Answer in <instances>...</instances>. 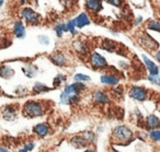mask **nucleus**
I'll return each instance as SVG.
<instances>
[{"label": "nucleus", "instance_id": "obj_28", "mask_svg": "<svg viewBox=\"0 0 160 152\" xmlns=\"http://www.w3.org/2000/svg\"><path fill=\"white\" fill-rule=\"evenodd\" d=\"M67 25V29H68V32H70L72 35H76V33H77V27H76V22H75V19H72V20H69L68 22L66 23Z\"/></svg>", "mask_w": 160, "mask_h": 152}, {"label": "nucleus", "instance_id": "obj_8", "mask_svg": "<svg viewBox=\"0 0 160 152\" xmlns=\"http://www.w3.org/2000/svg\"><path fill=\"white\" fill-rule=\"evenodd\" d=\"M86 9L90 13L97 14L102 10L103 8V0H86Z\"/></svg>", "mask_w": 160, "mask_h": 152}, {"label": "nucleus", "instance_id": "obj_39", "mask_svg": "<svg viewBox=\"0 0 160 152\" xmlns=\"http://www.w3.org/2000/svg\"><path fill=\"white\" fill-rule=\"evenodd\" d=\"M0 152H10L8 149H6V148H0Z\"/></svg>", "mask_w": 160, "mask_h": 152}, {"label": "nucleus", "instance_id": "obj_9", "mask_svg": "<svg viewBox=\"0 0 160 152\" xmlns=\"http://www.w3.org/2000/svg\"><path fill=\"white\" fill-rule=\"evenodd\" d=\"M12 33L16 37L18 38H24L25 34H27V30H25V25L23 24L22 21L18 20L13 23L12 27Z\"/></svg>", "mask_w": 160, "mask_h": 152}, {"label": "nucleus", "instance_id": "obj_16", "mask_svg": "<svg viewBox=\"0 0 160 152\" xmlns=\"http://www.w3.org/2000/svg\"><path fill=\"white\" fill-rule=\"evenodd\" d=\"M33 132L40 137H45L49 132V126L45 123H40L33 127Z\"/></svg>", "mask_w": 160, "mask_h": 152}, {"label": "nucleus", "instance_id": "obj_23", "mask_svg": "<svg viewBox=\"0 0 160 152\" xmlns=\"http://www.w3.org/2000/svg\"><path fill=\"white\" fill-rule=\"evenodd\" d=\"M49 90H51V89H49L48 86H46L45 84H43V83H40V82H36V83L33 86V89H32L33 93H36V94L47 92V91H49Z\"/></svg>", "mask_w": 160, "mask_h": 152}, {"label": "nucleus", "instance_id": "obj_33", "mask_svg": "<svg viewBox=\"0 0 160 152\" xmlns=\"http://www.w3.org/2000/svg\"><path fill=\"white\" fill-rule=\"evenodd\" d=\"M105 1H107V3L114 6V7H120L123 3V0H105Z\"/></svg>", "mask_w": 160, "mask_h": 152}, {"label": "nucleus", "instance_id": "obj_21", "mask_svg": "<svg viewBox=\"0 0 160 152\" xmlns=\"http://www.w3.org/2000/svg\"><path fill=\"white\" fill-rule=\"evenodd\" d=\"M88 143H89V141L86 140V139L83 138V136L82 137L76 136V137H73V138L71 139V145H72L73 147H76V148H85Z\"/></svg>", "mask_w": 160, "mask_h": 152}, {"label": "nucleus", "instance_id": "obj_14", "mask_svg": "<svg viewBox=\"0 0 160 152\" xmlns=\"http://www.w3.org/2000/svg\"><path fill=\"white\" fill-rule=\"evenodd\" d=\"M2 118L11 121L17 118V108L13 105H8L2 110Z\"/></svg>", "mask_w": 160, "mask_h": 152}, {"label": "nucleus", "instance_id": "obj_42", "mask_svg": "<svg viewBox=\"0 0 160 152\" xmlns=\"http://www.w3.org/2000/svg\"><path fill=\"white\" fill-rule=\"evenodd\" d=\"M3 3H5V0H0V7H1Z\"/></svg>", "mask_w": 160, "mask_h": 152}, {"label": "nucleus", "instance_id": "obj_5", "mask_svg": "<svg viewBox=\"0 0 160 152\" xmlns=\"http://www.w3.org/2000/svg\"><path fill=\"white\" fill-rule=\"evenodd\" d=\"M89 62L94 69H103L108 66V61L101 54L93 51L89 56Z\"/></svg>", "mask_w": 160, "mask_h": 152}, {"label": "nucleus", "instance_id": "obj_38", "mask_svg": "<svg viewBox=\"0 0 160 152\" xmlns=\"http://www.w3.org/2000/svg\"><path fill=\"white\" fill-rule=\"evenodd\" d=\"M140 22H142V17H138V18H136V20H135L136 24H139Z\"/></svg>", "mask_w": 160, "mask_h": 152}, {"label": "nucleus", "instance_id": "obj_45", "mask_svg": "<svg viewBox=\"0 0 160 152\" xmlns=\"http://www.w3.org/2000/svg\"><path fill=\"white\" fill-rule=\"evenodd\" d=\"M0 93H1V89H0Z\"/></svg>", "mask_w": 160, "mask_h": 152}, {"label": "nucleus", "instance_id": "obj_20", "mask_svg": "<svg viewBox=\"0 0 160 152\" xmlns=\"http://www.w3.org/2000/svg\"><path fill=\"white\" fill-rule=\"evenodd\" d=\"M101 47H102L104 51H109V53H112L116 49V43L112 40H109V38H104L102 41V44H101Z\"/></svg>", "mask_w": 160, "mask_h": 152}, {"label": "nucleus", "instance_id": "obj_19", "mask_svg": "<svg viewBox=\"0 0 160 152\" xmlns=\"http://www.w3.org/2000/svg\"><path fill=\"white\" fill-rule=\"evenodd\" d=\"M14 75V71L7 65H0V77L3 79H9Z\"/></svg>", "mask_w": 160, "mask_h": 152}, {"label": "nucleus", "instance_id": "obj_44", "mask_svg": "<svg viewBox=\"0 0 160 152\" xmlns=\"http://www.w3.org/2000/svg\"><path fill=\"white\" fill-rule=\"evenodd\" d=\"M111 152H118V151H116V150H112Z\"/></svg>", "mask_w": 160, "mask_h": 152}, {"label": "nucleus", "instance_id": "obj_36", "mask_svg": "<svg viewBox=\"0 0 160 152\" xmlns=\"http://www.w3.org/2000/svg\"><path fill=\"white\" fill-rule=\"evenodd\" d=\"M34 143H32V142H28V143H25V147H24V149L25 150H28V151H32V150L34 149Z\"/></svg>", "mask_w": 160, "mask_h": 152}, {"label": "nucleus", "instance_id": "obj_11", "mask_svg": "<svg viewBox=\"0 0 160 152\" xmlns=\"http://www.w3.org/2000/svg\"><path fill=\"white\" fill-rule=\"evenodd\" d=\"M73 48L79 55H88L89 54V45L82 40H78L73 42Z\"/></svg>", "mask_w": 160, "mask_h": 152}, {"label": "nucleus", "instance_id": "obj_17", "mask_svg": "<svg viewBox=\"0 0 160 152\" xmlns=\"http://www.w3.org/2000/svg\"><path fill=\"white\" fill-rule=\"evenodd\" d=\"M101 82L103 84H107V86H115L120 82V78L115 75H110V73H107V75L101 76Z\"/></svg>", "mask_w": 160, "mask_h": 152}, {"label": "nucleus", "instance_id": "obj_15", "mask_svg": "<svg viewBox=\"0 0 160 152\" xmlns=\"http://www.w3.org/2000/svg\"><path fill=\"white\" fill-rule=\"evenodd\" d=\"M92 100L98 104H107L110 101L109 95L105 92H103V91H99V90L94 91L92 93Z\"/></svg>", "mask_w": 160, "mask_h": 152}, {"label": "nucleus", "instance_id": "obj_24", "mask_svg": "<svg viewBox=\"0 0 160 152\" xmlns=\"http://www.w3.org/2000/svg\"><path fill=\"white\" fill-rule=\"evenodd\" d=\"M23 72L29 78H33L34 76H36V73H38V68H36L35 66H33V65H28L27 67L23 68Z\"/></svg>", "mask_w": 160, "mask_h": 152}, {"label": "nucleus", "instance_id": "obj_26", "mask_svg": "<svg viewBox=\"0 0 160 152\" xmlns=\"http://www.w3.org/2000/svg\"><path fill=\"white\" fill-rule=\"evenodd\" d=\"M66 79H67L66 76L62 75V73H59V75H57L55 78H54V81H53L54 86H55V88H57V86H59L60 84L62 83V82L66 81Z\"/></svg>", "mask_w": 160, "mask_h": 152}, {"label": "nucleus", "instance_id": "obj_13", "mask_svg": "<svg viewBox=\"0 0 160 152\" xmlns=\"http://www.w3.org/2000/svg\"><path fill=\"white\" fill-rule=\"evenodd\" d=\"M75 22H76L77 29H82V27L89 25L90 23H91V21H90V18L88 17L87 13L81 12V13L78 14V16L75 18Z\"/></svg>", "mask_w": 160, "mask_h": 152}, {"label": "nucleus", "instance_id": "obj_41", "mask_svg": "<svg viewBox=\"0 0 160 152\" xmlns=\"http://www.w3.org/2000/svg\"><path fill=\"white\" fill-rule=\"evenodd\" d=\"M0 43L2 44V35H1V32H0Z\"/></svg>", "mask_w": 160, "mask_h": 152}, {"label": "nucleus", "instance_id": "obj_3", "mask_svg": "<svg viewBox=\"0 0 160 152\" xmlns=\"http://www.w3.org/2000/svg\"><path fill=\"white\" fill-rule=\"evenodd\" d=\"M138 42H139L140 46L148 49V51H153V49L158 48V46H159L157 41L153 40V38L147 33L140 34V36H138Z\"/></svg>", "mask_w": 160, "mask_h": 152}, {"label": "nucleus", "instance_id": "obj_1", "mask_svg": "<svg viewBox=\"0 0 160 152\" xmlns=\"http://www.w3.org/2000/svg\"><path fill=\"white\" fill-rule=\"evenodd\" d=\"M22 113L25 117L36 118V117H40L44 114V105L38 101L30 100V101L24 103L22 108Z\"/></svg>", "mask_w": 160, "mask_h": 152}, {"label": "nucleus", "instance_id": "obj_29", "mask_svg": "<svg viewBox=\"0 0 160 152\" xmlns=\"http://www.w3.org/2000/svg\"><path fill=\"white\" fill-rule=\"evenodd\" d=\"M149 137L156 142H160V130L152 129L149 131Z\"/></svg>", "mask_w": 160, "mask_h": 152}, {"label": "nucleus", "instance_id": "obj_31", "mask_svg": "<svg viewBox=\"0 0 160 152\" xmlns=\"http://www.w3.org/2000/svg\"><path fill=\"white\" fill-rule=\"evenodd\" d=\"M38 42L42 45L47 46V45H49V43H51V40H49V37L47 35H40L38 36Z\"/></svg>", "mask_w": 160, "mask_h": 152}, {"label": "nucleus", "instance_id": "obj_37", "mask_svg": "<svg viewBox=\"0 0 160 152\" xmlns=\"http://www.w3.org/2000/svg\"><path fill=\"white\" fill-rule=\"evenodd\" d=\"M155 56H156V59H157L158 61L160 62V51H156Z\"/></svg>", "mask_w": 160, "mask_h": 152}, {"label": "nucleus", "instance_id": "obj_12", "mask_svg": "<svg viewBox=\"0 0 160 152\" xmlns=\"http://www.w3.org/2000/svg\"><path fill=\"white\" fill-rule=\"evenodd\" d=\"M142 60H144V64H145V66H146L147 70H148L149 75H152V76L159 75V67H158L152 60L149 59L148 57H146V56H144V55L142 56Z\"/></svg>", "mask_w": 160, "mask_h": 152}, {"label": "nucleus", "instance_id": "obj_30", "mask_svg": "<svg viewBox=\"0 0 160 152\" xmlns=\"http://www.w3.org/2000/svg\"><path fill=\"white\" fill-rule=\"evenodd\" d=\"M79 101H80V97H79V95H78V94L69 95V97H68V104L75 105V104H77Z\"/></svg>", "mask_w": 160, "mask_h": 152}, {"label": "nucleus", "instance_id": "obj_35", "mask_svg": "<svg viewBox=\"0 0 160 152\" xmlns=\"http://www.w3.org/2000/svg\"><path fill=\"white\" fill-rule=\"evenodd\" d=\"M83 138H85L86 140H88L90 142V141L93 140V139H94V135L92 134L91 131H87V132H85V134H83Z\"/></svg>", "mask_w": 160, "mask_h": 152}, {"label": "nucleus", "instance_id": "obj_32", "mask_svg": "<svg viewBox=\"0 0 160 152\" xmlns=\"http://www.w3.org/2000/svg\"><path fill=\"white\" fill-rule=\"evenodd\" d=\"M148 80L151 82V83L156 84V86H160V77H159V75H158V76L149 75L148 76Z\"/></svg>", "mask_w": 160, "mask_h": 152}, {"label": "nucleus", "instance_id": "obj_7", "mask_svg": "<svg viewBox=\"0 0 160 152\" xmlns=\"http://www.w3.org/2000/svg\"><path fill=\"white\" fill-rule=\"evenodd\" d=\"M87 86L83 84V82H73L71 84H68V86H65L64 92L68 95H72V94H79V93L86 91Z\"/></svg>", "mask_w": 160, "mask_h": 152}, {"label": "nucleus", "instance_id": "obj_2", "mask_svg": "<svg viewBox=\"0 0 160 152\" xmlns=\"http://www.w3.org/2000/svg\"><path fill=\"white\" fill-rule=\"evenodd\" d=\"M20 16L29 25H38L41 22V17L38 12L32 8H23L20 12Z\"/></svg>", "mask_w": 160, "mask_h": 152}, {"label": "nucleus", "instance_id": "obj_27", "mask_svg": "<svg viewBox=\"0 0 160 152\" xmlns=\"http://www.w3.org/2000/svg\"><path fill=\"white\" fill-rule=\"evenodd\" d=\"M73 80L76 82H87V81H90L91 78L89 76H86V75H82V73H77V75L73 76Z\"/></svg>", "mask_w": 160, "mask_h": 152}, {"label": "nucleus", "instance_id": "obj_34", "mask_svg": "<svg viewBox=\"0 0 160 152\" xmlns=\"http://www.w3.org/2000/svg\"><path fill=\"white\" fill-rule=\"evenodd\" d=\"M68 97H69L68 94L62 92V94H60V103L65 104V105H68Z\"/></svg>", "mask_w": 160, "mask_h": 152}, {"label": "nucleus", "instance_id": "obj_25", "mask_svg": "<svg viewBox=\"0 0 160 152\" xmlns=\"http://www.w3.org/2000/svg\"><path fill=\"white\" fill-rule=\"evenodd\" d=\"M54 31H55L56 35H57L58 37H62V34H64L65 32H68V29H67L66 23H59V24L55 25V27H54Z\"/></svg>", "mask_w": 160, "mask_h": 152}, {"label": "nucleus", "instance_id": "obj_22", "mask_svg": "<svg viewBox=\"0 0 160 152\" xmlns=\"http://www.w3.org/2000/svg\"><path fill=\"white\" fill-rule=\"evenodd\" d=\"M146 29L149 31L159 32L160 33V21L158 20H148L146 23Z\"/></svg>", "mask_w": 160, "mask_h": 152}, {"label": "nucleus", "instance_id": "obj_6", "mask_svg": "<svg viewBox=\"0 0 160 152\" xmlns=\"http://www.w3.org/2000/svg\"><path fill=\"white\" fill-rule=\"evenodd\" d=\"M129 97H132L133 100L135 101H139V102H142L145 100H147L148 97V92L145 88L142 86H132L129 89Z\"/></svg>", "mask_w": 160, "mask_h": 152}, {"label": "nucleus", "instance_id": "obj_18", "mask_svg": "<svg viewBox=\"0 0 160 152\" xmlns=\"http://www.w3.org/2000/svg\"><path fill=\"white\" fill-rule=\"evenodd\" d=\"M146 126L150 129H157L160 127V118L153 114L149 115L146 118Z\"/></svg>", "mask_w": 160, "mask_h": 152}, {"label": "nucleus", "instance_id": "obj_43", "mask_svg": "<svg viewBox=\"0 0 160 152\" xmlns=\"http://www.w3.org/2000/svg\"><path fill=\"white\" fill-rule=\"evenodd\" d=\"M85 152H94V151H92V150H86Z\"/></svg>", "mask_w": 160, "mask_h": 152}, {"label": "nucleus", "instance_id": "obj_10", "mask_svg": "<svg viewBox=\"0 0 160 152\" xmlns=\"http://www.w3.org/2000/svg\"><path fill=\"white\" fill-rule=\"evenodd\" d=\"M49 59H51V61L53 62L54 65H56V66H58V67L66 66V64H67L66 56H65L64 53H62V51H55V53H53L49 56Z\"/></svg>", "mask_w": 160, "mask_h": 152}, {"label": "nucleus", "instance_id": "obj_4", "mask_svg": "<svg viewBox=\"0 0 160 152\" xmlns=\"http://www.w3.org/2000/svg\"><path fill=\"white\" fill-rule=\"evenodd\" d=\"M113 136L116 140L120 141H127L132 138L133 132L127 126H118L113 130Z\"/></svg>", "mask_w": 160, "mask_h": 152}, {"label": "nucleus", "instance_id": "obj_40", "mask_svg": "<svg viewBox=\"0 0 160 152\" xmlns=\"http://www.w3.org/2000/svg\"><path fill=\"white\" fill-rule=\"evenodd\" d=\"M18 152H29L28 150H25V149H21V150H19Z\"/></svg>", "mask_w": 160, "mask_h": 152}]
</instances>
